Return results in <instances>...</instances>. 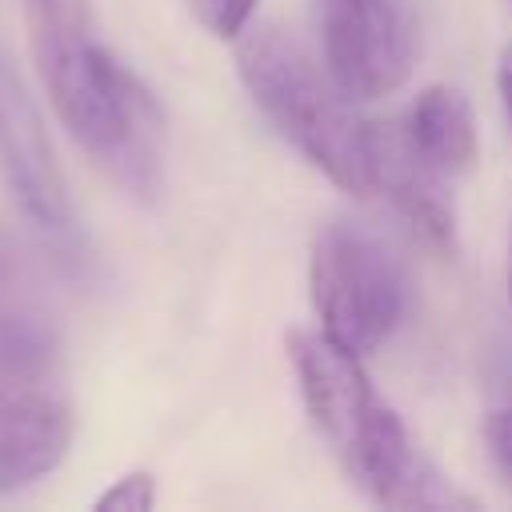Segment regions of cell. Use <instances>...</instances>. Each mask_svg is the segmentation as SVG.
I'll use <instances>...</instances> for the list:
<instances>
[{
	"mask_svg": "<svg viewBox=\"0 0 512 512\" xmlns=\"http://www.w3.org/2000/svg\"><path fill=\"white\" fill-rule=\"evenodd\" d=\"M408 136L416 140V148L440 168V172H464L476 160V120L468 100L448 88V84H432L416 96V104L404 116Z\"/></svg>",
	"mask_w": 512,
	"mask_h": 512,
	"instance_id": "30bf717a",
	"label": "cell"
},
{
	"mask_svg": "<svg viewBox=\"0 0 512 512\" xmlns=\"http://www.w3.org/2000/svg\"><path fill=\"white\" fill-rule=\"evenodd\" d=\"M508 300H512V256H508Z\"/></svg>",
	"mask_w": 512,
	"mask_h": 512,
	"instance_id": "2e32d148",
	"label": "cell"
},
{
	"mask_svg": "<svg viewBox=\"0 0 512 512\" xmlns=\"http://www.w3.org/2000/svg\"><path fill=\"white\" fill-rule=\"evenodd\" d=\"M288 356L296 364L304 408H308L316 432L340 452V460H348L384 408L360 368V352L344 348L324 328H316V332L292 328Z\"/></svg>",
	"mask_w": 512,
	"mask_h": 512,
	"instance_id": "52a82bcc",
	"label": "cell"
},
{
	"mask_svg": "<svg viewBox=\"0 0 512 512\" xmlns=\"http://www.w3.org/2000/svg\"><path fill=\"white\" fill-rule=\"evenodd\" d=\"M324 60L348 100L396 92L412 72V32L392 0H324Z\"/></svg>",
	"mask_w": 512,
	"mask_h": 512,
	"instance_id": "5b68a950",
	"label": "cell"
},
{
	"mask_svg": "<svg viewBox=\"0 0 512 512\" xmlns=\"http://www.w3.org/2000/svg\"><path fill=\"white\" fill-rule=\"evenodd\" d=\"M236 68L276 132L292 140L332 184L352 196L372 192L364 120L352 116L332 72H320L316 60L280 28H256L244 36Z\"/></svg>",
	"mask_w": 512,
	"mask_h": 512,
	"instance_id": "7a4b0ae2",
	"label": "cell"
},
{
	"mask_svg": "<svg viewBox=\"0 0 512 512\" xmlns=\"http://www.w3.org/2000/svg\"><path fill=\"white\" fill-rule=\"evenodd\" d=\"M28 44L68 136L124 192L148 200L160 184L164 144V116L148 88L92 40V28L28 20Z\"/></svg>",
	"mask_w": 512,
	"mask_h": 512,
	"instance_id": "6da1fadb",
	"label": "cell"
},
{
	"mask_svg": "<svg viewBox=\"0 0 512 512\" xmlns=\"http://www.w3.org/2000/svg\"><path fill=\"white\" fill-rule=\"evenodd\" d=\"M500 96H504V108H508V120H512V48L500 56Z\"/></svg>",
	"mask_w": 512,
	"mask_h": 512,
	"instance_id": "9a60e30c",
	"label": "cell"
},
{
	"mask_svg": "<svg viewBox=\"0 0 512 512\" xmlns=\"http://www.w3.org/2000/svg\"><path fill=\"white\" fill-rule=\"evenodd\" d=\"M368 136V172L372 188H384V196L408 216V224L432 240L452 244V200L444 188V176L408 136L404 120H376L364 124Z\"/></svg>",
	"mask_w": 512,
	"mask_h": 512,
	"instance_id": "9c48e42d",
	"label": "cell"
},
{
	"mask_svg": "<svg viewBox=\"0 0 512 512\" xmlns=\"http://www.w3.org/2000/svg\"><path fill=\"white\" fill-rule=\"evenodd\" d=\"M72 400L64 356L48 324L32 316L0 320V496L16 492L68 456Z\"/></svg>",
	"mask_w": 512,
	"mask_h": 512,
	"instance_id": "3957f363",
	"label": "cell"
},
{
	"mask_svg": "<svg viewBox=\"0 0 512 512\" xmlns=\"http://www.w3.org/2000/svg\"><path fill=\"white\" fill-rule=\"evenodd\" d=\"M356 484L384 508H472L408 440L392 408H380L360 448L344 460Z\"/></svg>",
	"mask_w": 512,
	"mask_h": 512,
	"instance_id": "ba28073f",
	"label": "cell"
},
{
	"mask_svg": "<svg viewBox=\"0 0 512 512\" xmlns=\"http://www.w3.org/2000/svg\"><path fill=\"white\" fill-rule=\"evenodd\" d=\"M28 20L60 24V28H92L88 0H24Z\"/></svg>",
	"mask_w": 512,
	"mask_h": 512,
	"instance_id": "5bb4252c",
	"label": "cell"
},
{
	"mask_svg": "<svg viewBox=\"0 0 512 512\" xmlns=\"http://www.w3.org/2000/svg\"><path fill=\"white\" fill-rule=\"evenodd\" d=\"M308 284L320 328L360 356L380 348L404 316V276L396 260L356 228L332 224L316 236Z\"/></svg>",
	"mask_w": 512,
	"mask_h": 512,
	"instance_id": "277c9868",
	"label": "cell"
},
{
	"mask_svg": "<svg viewBox=\"0 0 512 512\" xmlns=\"http://www.w3.org/2000/svg\"><path fill=\"white\" fill-rule=\"evenodd\" d=\"M0 180L32 224L40 228L68 224L72 216L68 184L56 164L44 116L4 48H0Z\"/></svg>",
	"mask_w": 512,
	"mask_h": 512,
	"instance_id": "8992f818",
	"label": "cell"
},
{
	"mask_svg": "<svg viewBox=\"0 0 512 512\" xmlns=\"http://www.w3.org/2000/svg\"><path fill=\"white\" fill-rule=\"evenodd\" d=\"M484 436H488L492 464H496L500 480H504L508 492H512V408H496V412L484 420Z\"/></svg>",
	"mask_w": 512,
	"mask_h": 512,
	"instance_id": "4fadbf2b",
	"label": "cell"
},
{
	"mask_svg": "<svg viewBox=\"0 0 512 512\" xmlns=\"http://www.w3.org/2000/svg\"><path fill=\"white\" fill-rule=\"evenodd\" d=\"M188 8L196 12V20L220 36V40H236L248 24V16L256 12V0H188Z\"/></svg>",
	"mask_w": 512,
	"mask_h": 512,
	"instance_id": "8fae6325",
	"label": "cell"
},
{
	"mask_svg": "<svg viewBox=\"0 0 512 512\" xmlns=\"http://www.w3.org/2000/svg\"><path fill=\"white\" fill-rule=\"evenodd\" d=\"M156 504V480L152 472H128L108 492L96 496L100 512H148Z\"/></svg>",
	"mask_w": 512,
	"mask_h": 512,
	"instance_id": "7c38bea8",
	"label": "cell"
}]
</instances>
